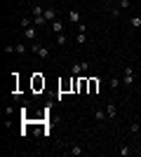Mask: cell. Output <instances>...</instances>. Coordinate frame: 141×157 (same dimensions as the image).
I'll return each mask as SVG.
<instances>
[{
	"mask_svg": "<svg viewBox=\"0 0 141 157\" xmlns=\"http://www.w3.org/2000/svg\"><path fill=\"white\" fill-rule=\"evenodd\" d=\"M120 78H122V85L127 87V89H132V87H134V68H132V66H125Z\"/></svg>",
	"mask_w": 141,
	"mask_h": 157,
	"instance_id": "obj_1",
	"label": "cell"
},
{
	"mask_svg": "<svg viewBox=\"0 0 141 157\" xmlns=\"http://www.w3.org/2000/svg\"><path fill=\"white\" fill-rule=\"evenodd\" d=\"M31 52H33L35 56H40V59H49V47H47V45H40L38 40L31 45Z\"/></svg>",
	"mask_w": 141,
	"mask_h": 157,
	"instance_id": "obj_2",
	"label": "cell"
},
{
	"mask_svg": "<svg viewBox=\"0 0 141 157\" xmlns=\"http://www.w3.org/2000/svg\"><path fill=\"white\" fill-rule=\"evenodd\" d=\"M87 71H89V61H75V63H71L73 78H80V73H87Z\"/></svg>",
	"mask_w": 141,
	"mask_h": 157,
	"instance_id": "obj_3",
	"label": "cell"
},
{
	"mask_svg": "<svg viewBox=\"0 0 141 157\" xmlns=\"http://www.w3.org/2000/svg\"><path fill=\"white\" fill-rule=\"evenodd\" d=\"M104 108H106L108 120H115V117H118V105H115V101H108V103L104 105Z\"/></svg>",
	"mask_w": 141,
	"mask_h": 157,
	"instance_id": "obj_4",
	"label": "cell"
},
{
	"mask_svg": "<svg viewBox=\"0 0 141 157\" xmlns=\"http://www.w3.org/2000/svg\"><path fill=\"white\" fill-rule=\"evenodd\" d=\"M24 38H26V40H31V42H35V38H38V26L24 28Z\"/></svg>",
	"mask_w": 141,
	"mask_h": 157,
	"instance_id": "obj_5",
	"label": "cell"
},
{
	"mask_svg": "<svg viewBox=\"0 0 141 157\" xmlns=\"http://www.w3.org/2000/svg\"><path fill=\"white\" fill-rule=\"evenodd\" d=\"M94 120H96V122H106V120H108L106 108H96V110H94Z\"/></svg>",
	"mask_w": 141,
	"mask_h": 157,
	"instance_id": "obj_6",
	"label": "cell"
},
{
	"mask_svg": "<svg viewBox=\"0 0 141 157\" xmlns=\"http://www.w3.org/2000/svg\"><path fill=\"white\" fill-rule=\"evenodd\" d=\"M68 21H71V24H80V12H78V10H68Z\"/></svg>",
	"mask_w": 141,
	"mask_h": 157,
	"instance_id": "obj_7",
	"label": "cell"
},
{
	"mask_svg": "<svg viewBox=\"0 0 141 157\" xmlns=\"http://www.w3.org/2000/svg\"><path fill=\"white\" fill-rule=\"evenodd\" d=\"M120 85H122V78H118V75H113V78L108 80V87H111V92H115V89H118Z\"/></svg>",
	"mask_w": 141,
	"mask_h": 157,
	"instance_id": "obj_8",
	"label": "cell"
},
{
	"mask_svg": "<svg viewBox=\"0 0 141 157\" xmlns=\"http://www.w3.org/2000/svg\"><path fill=\"white\" fill-rule=\"evenodd\" d=\"M68 155H71V157H82L85 150H82L80 145H71V148H68Z\"/></svg>",
	"mask_w": 141,
	"mask_h": 157,
	"instance_id": "obj_9",
	"label": "cell"
},
{
	"mask_svg": "<svg viewBox=\"0 0 141 157\" xmlns=\"http://www.w3.org/2000/svg\"><path fill=\"white\" fill-rule=\"evenodd\" d=\"M49 28H52V33H54V35H59V33H64V24H61L59 19H57V21H52V24H49Z\"/></svg>",
	"mask_w": 141,
	"mask_h": 157,
	"instance_id": "obj_10",
	"label": "cell"
},
{
	"mask_svg": "<svg viewBox=\"0 0 141 157\" xmlns=\"http://www.w3.org/2000/svg\"><path fill=\"white\" fill-rule=\"evenodd\" d=\"M45 19L49 21V24L57 21V10H54V7H47V10H45Z\"/></svg>",
	"mask_w": 141,
	"mask_h": 157,
	"instance_id": "obj_11",
	"label": "cell"
},
{
	"mask_svg": "<svg viewBox=\"0 0 141 157\" xmlns=\"http://www.w3.org/2000/svg\"><path fill=\"white\" fill-rule=\"evenodd\" d=\"M31 12H33V17H45V10H42V5H38V2L31 5Z\"/></svg>",
	"mask_w": 141,
	"mask_h": 157,
	"instance_id": "obj_12",
	"label": "cell"
},
{
	"mask_svg": "<svg viewBox=\"0 0 141 157\" xmlns=\"http://www.w3.org/2000/svg\"><path fill=\"white\" fill-rule=\"evenodd\" d=\"M75 42H78V47H82L85 42H87V33H80V31H78V35H75Z\"/></svg>",
	"mask_w": 141,
	"mask_h": 157,
	"instance_id": "obj_13",
	"label": "cell"
},
{
	"mask_svg": "<svg viewBox=\"0 0 141 157\" xmlns=\"http://www.w3.org/2000/svg\"><path fill=\"white\" fill-rule=\"evenodd\" d=\"M28 52V47L24 45V42H17V45H14V54H26Z\"/></svg>",
	"mask_w": 141,
	"mask_h": 157,
	"instance_id": "obj_14",
	"label": "cell"
},
{
	"mask_svg": "<svg viewBox=\"0 0 141 157\" xmlns=\"http://www.w3.org/2000/svg\"><path fill=\"white\" fill-rule=\"evenodd\" d=\"M19 24H21V31H24V28H31V26H33V17H31V19H28V17H24Z\"/></svg>",
	"mask_w": 141,
	"mask_h": 157,
	"instance_id": "obj_15",
	"label": "cell"
},
{
	"mask_svg": "<svg viewBox=\"0 0 141 157\" xmlns=\"http://www.w3.org/2000/svg\"><path fill=\"white\" fill-rule=\"evenodd\" d=\"M129 26L132 28H141V17H129Z\"/></svg>",
	"mask_w": 141,
	"mask_h": 157,
	"instance_id": "obj_16",
	"label": "cell"
},
{
	"mask_svg": "<svg viewBox=\"0 0 141 157\" xmlns=\"http://www.w3.org/2000/svg\"><path fill=\"white\" fill-rule=\"evenodd\" d=\"M118 152H120V157H129V155H132V152H134V150H132L129 145H122V148H120V150H118Z\"/></svg>",
	"mask_w": 141,
	"mask_h": 157,
	"instance_id": "obj_17",
	"label": "cell"
},
{
	"mask_svg": "<svg viewBox=\"0 0 141 157\" xmlns=\"http://www.w3.org/2000/svg\"><path fill=\"white\" fill-rule=\"evenodd\" d=\"M45 17H33V26H38V28H42V26H45Z\"/></svg>",
	"mask_w": 141,
	"mask_h": 157,
	"instance_id": "obj_18",
	"label": "cell"
},
{
	"mask_svg": "<svg viewBox=\"0 0 141 157\" xmlns=\"http://www.w3.org/2000/svg\"><path fill=\"white\" fill-rule=\"evenodd\" d=\"M54 42H57L59 47H64V45H66V35H64V33H59V35L54 38Z\"/></svg>",
	"mask_w": 141,
	"mask_h": 157,
	"instance_id": "obj_19",
	"label": "cell"
},
{
	"mask_svg": "<svg viewBox=\"0 0 141 157\" xmlns=\"http://www.w3.org/2000/svg\"><path fill=\"white\" fill-rule=\"evenodd\" d=\"M99 82H101V80H89V92H96V87H99Z\"/></svg>",
	"mask_w": 141,
	"mask_h": 157,
	"instance_id": "obj_20",
	"label": "cell"
},
{
	"mask_svg": "<svg viewBox=\"0 0 141 157\" xmlns=\"http://www.w3.org/2000/svg\"><path fill=\"white\" fill-rule=\"evenodd\" d=\"M141 127H139V122H132V127H129V131H132V134H136V131H139Z\"/></svg>",
	"mask_w": 141,
	"mask_h": 157,
	"instance_id": "obj_21",
	"label": "cell"
},
{
	"mask_svg": "<svg viewBox=\"0 0 141 157\" xmlns=\"http://www.w3.org/2000/svg\"><path fill=\"white\" fill-rule=\"evenodd\" d=\"M139 98H141V89H139Z\"/></svg>",
	"mask_w": 141,
	"mask_h": 157,
	"instance_id": "obj_22",
	"label": "cell"
},
{
	"mask_svg": "<svg viewBox=\"0 0 141 157\" xmlns=\"http://www.w3.org/2000/svg\"><path fill=\"white\" fill-rule=\"evenodd\" d=\"M47 2H52V0H47Z\"/></svg>",
	"mask_w": 141,
	"mask_h": 157,
	"instance_id": "obj_23",
	"label": "cell"
}]
</instances>
